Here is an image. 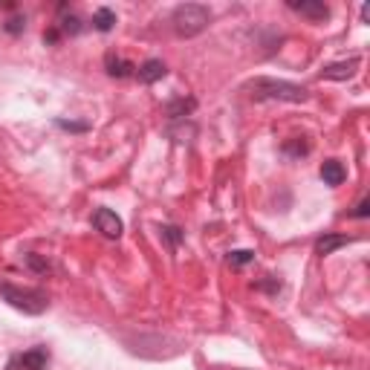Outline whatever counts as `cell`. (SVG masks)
<instances>
[{"label": "cell", "instance_id": "1", "mask_svg": "<svg viewBox=\"0 0 370 370\" xmlns=\"http://www.w3.org/2000/svg\"><path fill=\"white\" fill-rule=\"evenodd\" d=\"M246 90H249V95L255 102H290V104H301V102L310 99L307 87L292 84V81H281V78H266V76L249 81Z\"/></svg>", "mask_w": 370, "mask_h": 370}, {"label": "cell", "instance_id": "18", "mask_svg": "<svg viewBox=\"0 0 370 370\" xmlns=\"http://www.w3.org/2000/svg\"><path fill=\"white\" fill-rule=\"evenodd\" d=\"M61 32H64V35H78V32H81V18H76V15L64 18V21H61Z\"/></svg>", "mask_w": 370, "mask_h": 370}, {"label": "cell", "instance_id": "6", "mask_svg": "<svg viewBox=\"0 0 370 370\" xmlns=\"http://www.w3.org/2000/svg\"><path fill=\"white\" fill-rule=\"evenodd\" d=\"M290 9L298 12V15L310 18V21H327L330 18V6H327L324 0H290Z\"/></svg>", "mask_w": 370, "mask_h": 370}, {"label": "cell", "instance_id": "3", "mask_svg": "<svg viewBox=\"0 0 370 370\" xmlns=\"http://www.w3.org/2000/svg\"><path fill=\"white\" fill-rule=\"evenodd\" d=\"M171 23H174V32L180 38H194V35L209 30L211 12H209V6H203V3H183V6L174 9Z\"/></svg>", "mask_w": 370, "mask_h": 370}, {"label": "cell", "instance_id": "8", "mask_svg": "<svg viewBox=\"0 0 370 370\" xmlns=\"http://www.w3.org/2000/svg\"><path fill=\"white\" fill-rule=\"evenodd\" d=\"M18 365H21L23 370H47V365H49V350H47V347H32V350H26L21 359H18Z\"/></svg>", "mask_w": 370, "mask_h": 370}, {"label": "cell", "instance_id": "17", "mask_svg": "<svg viewBox=\"0 0 370 370\" xmlns=\"http://www.w3.org/2000/svg\"><path fill=\"white\" fill-rule=\"evenodd\" d=\"M56 125H58L61 130H70V133H84V130H90L87 122H67V119H56Z\"/></svg>", "mask_w": 370, "mask_h": 370}, {"label": "cell", "instance_id": "19", "mask_svg": "<svg viewBox=\"0 0 370 370\" xmlns=\"http://www.w3.org/2000/svg\"><path fill=\"white\" fill-rule=\"evenodd\" d=\"M26 264H30L35 272H44V275H47V272L52 269V266H49V260H41L38 255H26Z\"/></svg>", "mask_w": 370, "mask_h": 370}, {"label": "cell", "instance_id": "2", "mask_svg": "<svg viewBox=\"0 0 370 370\" xmlns=\"http://www.w3.org/2000/svg\"><path fill=\"white\" fill-rule=\"evenodd\" d=\"M0 298H3L9 307H15V310H21L26 315H41V312L49 307L47 292L32 290V286H15V284H9V281L0 284Z\"/></svg>", "mask_w": 370, "mask_h": 370}, {"label": "cell", "instance_id": "7", "mask_svg": "<svg viewBox=\"0 0 370 370\" xmlns=\"http://www.w3.org/2000/svg\"><path fill=\"white\" fill-rule=\"evenodd\" d=\"M165 76H168V67H165V61H159V58H148V61H142L139 67H136V78H139L142 84H154V81L165 78Z\"/></svg>", "mask_w": 370, "mask_h": 370}, {"label": "cell", "instance_id": "21", "mask_svg": "<svg viewBox=\"0 0 370 370\" xmlns=\"http://www.w3.org/2000/svg\"><path fill=\"white\" fill-rule=\"evenodd\" d=\"M367 209H370V200L365 197L359 205H356V211H350V217H359V220H365V217H367Z\"/></svg>", "mask_w": 370, "mask_h": 370}, {"label": "cell", "instance_id": "4", "mask_svg": "<svg viewBox=\"0 0 370 370\" xmlns=\"http://www.w3.org/2000/svg\"><path fill=\"white\" fill-rule=\"evenodd\" d=\"M93 226L95 231H102L104 238H111V240H119L122 238V231H125V223H122V217L111 209H99L93 214Z\"/></svg>", "mask_w": 370, "mask_h": 370}, {"label": "cell", "instance_id": "12", "mask_svg": "<svg viewBox=\"0 0 370 370\" xmlns=\"http://www.w3.org/2000/svg\"><path fill=\"white\" fill-rule=\"evenodd\" d=\"M93 26H95L99 32H111L113 26H116V12L107 9V6L95 9V12H93Z\"/></svg>", "mask_w": 370, "mask_h": 370}, {"label": "cell", "instance_id": "11", "mask_svg": "<svg viewBox=\"0 0 370 370\" xmlns=\"http://www.w3.org/2000/svg\"><path fill=\"white\" fill-rule=\"evenodd\" d=\"M104 67H107V76H113V78H128V76H133V70H136V67H133L130 61H125V58H116L113 52H107Z\"/></svg>", "mask_w": 370, "mask_h": 370}, {"label": "cell", "instance_id": "14", "mask_svg": "<svg viewBox=\"0 0 370 370\" xmlns=\"http://www.w3.org/2000/svg\"><path fill=\"white\" fill-rule=\"evenodd\" d=\"M159 235L168 240L171 249H176V246L183 243V238H185V235H183V229H176V226H162V229H159Z\"/></svg>", "mask_w": 370, "mask_h": 370}, {"label": "cell", "instance_id": "5", "mask_svg": "<svg viewBox=\"0 0 370 370\" xmlns=\"http://www.w3.org/2000/svg\"><path fill=\"white\" fill-rule=\"evenodd\" d=\"M359 58H347V61H336V64H327L321 70V81H347L356 76V70H359Z\"/></svg>", "mask_w": 370, "mask_h": 370}, {"label": "cell", "instance_id": "22", "mask_svg": "<svg viewBox=\"0 0 370 370\" xmlns=\"http://www.w3.org/2000/svg\"><path fill=\"white\" fill-rule=\"evenodd\" d=\"M58 30H49V32H44V44H56V41H58Z\"/></svg>", "mask_w": 370, "mask_h": 370}, {"label": "cell", "instance_id": "9", "mask_svg": "<svg viewBox=\"0 0 370 370\" xmlns=\"http://www.w3.org/2000/svg\"><path fill=\"white\" fill-rule=\"evenodd\" d=\"M321 180H324V185L336 188V185H341L347 180V171H345V165H341L338 159H327L321 165Z\"/></svg>", "mask_w": 370, "mask_h": 370}, {"label": "cell", "instance_id": "15", "mask_svg": "<svg viewBox=\"0 0 370 370\" xmlns=\"http://www.w3.org/2000/svg\"><path fill=\"white\" fill-rule=\"evenodd\" d=\"M255 260V252L252 249H235V252H229V264L231 266H246V264H252Z\"/></svg>", "mask_w": 370, "mask_h": 370}, {"label": "cell", "instance_id": "10", "mask_svg": "<svg viewBox=\"0 0 370 370\" xmlns=\"http://www.w3.org/2000/svg\"><path fill=\"white\" fill-rule=\"evenodd\" d=\"M347 243H353V238H347V235H324V238L315 240V255L327 257V255H333L336 249H341V246H347Z\"/></svg>", "mask_w": 370, "mask_h": 370}, {"label": "cell", "instance_id": "13", "mask_svg": "<svg viewBox=\"0 0 370 370\" xmlns=\"http://www.w3.org/2000/svg\"><path fill=\"white\" fill-rule=\"evenodd\" d=\"M197 107V102L194 99H176V102H168L165 104V113L171 116V119H180V116H188L191 111Z\"/></svg>", "mask_w": 370, "mask_h": 370}, {"label": "cell", "instance_id": "20", "mask_svg": "<svg viewBox=\"0 0 370 370\" xmlns=\"http://www.w3.org/2000/svg\"><path fill=\"white\" fill-rule=\"evenodd\" d=\"M284 154H292V157H307V154H310V145H307V142H295V145H284Z\"/></svg>", "mask_w": 370, "mask_h": 370}, {"label": "cell", "instance_id": "16", "mask_svg": "<svg viewBox=\"0 0 370 370\" xmlns=\"http://www.w3.org/2000/svg\"><path fill=\"white\" fill-rule=\"evenodd\" d=\"M3 32H9V35H23V32H26V18H23V15H12V18L3 23Z\"/></svg>", "mask_w": 370, "mask_h": 370}]
</instances>
